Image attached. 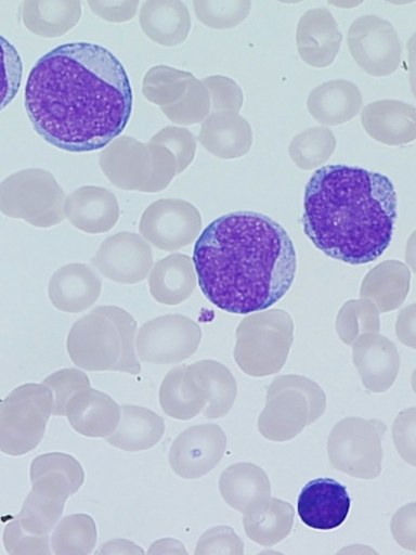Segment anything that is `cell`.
I'll use <instances>...</instances> for the list:
<instances>
[{"instance_id":"cell-6","label":"cell","mask_w":416,"mask_h":555,"mask_svg":"<svg viewBox=\"0 0 416 555\" xmlns=\"http://www.w3.org/2000/svg\"><path fill=\"white\" fill-rule=\"evenodd\" d=\"M387 426L377 420L349 417L333 429L328 453L332 465L351 477L372 480L380 476L381 439Z\"/></svg>"},{"instance_id":"cell-35","label":"cell","mask_w":416,"mask_h":555,"mask_svg":"<svg viewBox=\"0 0 416 555\" xmlns=\"http://www.w3.org/2000/svg\"><path fill=\"white\" fill-rule=\"evenodd\" d=\"M91 312L107 317L118 328L121 344L122 356L117 372L131 375H140L142 366L136 354V332L138 322L131 313L117 306H101Z\"/></svg>"},{"instance_id":"cell-29","label":"cell","mask_w":416,"mask_h":555,"mask_svg":"<svg viewBox=\"0 0 416 555\" xmlns=\"http://www.w3.org/2000/svg\"><path fill=\"white\" fill-rule=\"evenodd\" d=\"M294 516L295 512L289 503L272 498L264 511L244 516V528L252 541L263 546H272L289 535Z\"/></svg>"},{"instance_id":"cell-10","label":"cell","mask_w":416,"mask_h":555,"mask_svg":"<svg viewBox=\"0 0 416 555\" xmlns=\"http://www.w3.org/2000/svg\"><path fill=\"white\" fill-rule=\"evenodd\" d=\"M202 217L197 208L182 199H160L143 214L141 234L156 248L177 251L190 246L199 235Z\"/></svg>"},{"instance_id":"cell-5","label":"cell","mask_w":416,"mask_h":555,"mask_svg":"<svg viewBox=\"0 0 416 555\" xmlns=\"http://www.w3.org/2000/svg\"><path fill=\"white\" fill-rule=\"evenodd\" d=\"M326 406V395L316 383L295 375L278 377L268 390L258 427L266 439L287 441L318 421Z\"/></svg>"},{"instance_id":"cell-36","label":"cell","mask_w":416,"mask_h":555,"mask_svg":"<svg viewBox=\"0 0 416 555\" xmlns=\"http://www.w3.org/2000/svg\"><path fill=\"white\" fill-rule=\"evenodd\" d=\"M24 65L16 47L0 36V111L8 107L21 90Z\"/></svg>"},{"instance_id":"cell-39","label":"cell","mask_w":416,"mask_h":555,"mask_svg":"<svg viewBox=\"0 0 416 555\" xmlns=\"http://www.w3.org/2000/svg\"><path fill=\"white\" fill-rule=\"evenodd\" d=\"M50 470L64 474L69 479L75 493L80 490L84 482V473L81 465L67 454L50 453L35 460L31 467L32 481Z\"/></svg>"},{"instance_id":"cell-31","label":"cell","mask_w":416,"mask_h":555,"mask_svg":"<svg viewBox=\"0 0 416 555\" xmlns=\"http://www.w3.org/2000/svg\"><path fill=\"white\" fill-rule=\"evenodd\" d=\"M337 147V140L327 128L309 129L291 141L289 156L298 168L312 170L326 164Z\"/></svg>"},{"instance_id":"cell-3","label":"cell","mask_w":416,"mask_h":555,"mask_svg":"<svg viewBox=\"0 0 416 555\" xmlns=\"http://www.w3.org/2000/svg\"><path fill=\"white\" fill-rule=\"evenodd\" d=\"M303 208V232L315 247L338 261L362 266L376 261L391 244L398 197L381 173L332 165L309 180Z\"/></svg>"},{"instance_id":"cell-18","label":"cell","mask_w":416,"mask_h":555,"mask_svg":"<svg viewBox=\"0 0 416 555\" xmlns=\"http://www.w3.org/2000/svg\"><path fill=\"white\" fill-rule=\"evenodd\" d=\"M353 361L365 388L372 392H386L398 377V350L378 332L365 333L358 338L353 344Z\"/></svg>"},{"instance_id":"cell-16","label":"cell","mask_w":416,"mask_h":555,"mask_svg":"<svg viewBox=\"0 0 416 555\" xmlns=\"http://www.w3.org/2000/svg\"><path fill=\"white\" fill-rule=\"evenodd\" d=\"M24 509L25 525L31 534L50 535L60 521L67 499L75 494L69 479L50 470L38 477Z\"/></svg>"},{"instance_id":"cell-38","label":"cell","mask_w":416,"mask_h":555,"mask_svg":"<svg viewBox=\"0 0 416 555\" xmlns=\"http://www.w3.org/2000/svg\"><path fill=\"white\" fill-rule=\"evenodd\" d=\"M53 393V410L55 416H65L68 400L79 390L90 387L88 376L77 369L58 371L44 379Z\"/></svg>"},{"instance_id":"cell-34","label":"cell","mask_w":416,"mask_h":555,"mask_svg":"<svg viewBox=\"0 0 416 555\" xmlns=\"http://www.w3.org/2000/svg\"><path fill=\"white\" fill-rule=\"evenodd\" d=\"M187 365L172 369L165 377L159 391L162 411L179 421H190L197 416L207 405L203 399L190 400L184 396L182 379Z\"/></svg>"},{"instance_id":"cell-2","label":"cell","mask_w":416,"mask_h":555,"mask_svg":"<svg viewBox=\"0 0 416 555\" xmlns=\"http://www.w3.org/2000/svg\"><path fill=\"white\" fill-rule=\"evenodd\" d=\"M193 264L204 296L234 314L265 310L290 289L297 256L287 232L271 217L234 211L198 237Z\"/></svg>"},{"instance_id":"cell-30","label":"cell","mask_w":416,"mask_h":555,"mask_svg":"<svg viewBox=\"0 0 416 555\" xmlns=\"http://www.w3.org/2000/svg\"><path fill=\"white\" fill-rule=\"evenodd\" d=\"M98 531L93 518L74 514L57 522L51 539V550L57 555L90 554L96 544Z\"/></svg>"},{"instance_id":"cell-33","label":"cell","mask_w":416,"mask_h":555,"mask_svg":"<svg viewBox=\"0 0 416 555\" xmlns=\"http://www.w3.org/2000/svg\"><path fill=\"white\" fill-rule=\"evenodd\" d=\"M379 311L369 299L350 300L340 309L337 331L346 345L353 346L365 333L379 332Z\"/></svg>"},{"instance_id":"cell-44","label":"cell","mask_w":416,"mask_h":555,"mask_svg":"<svg viewBox=\"0 0 416 555\" xmlns=\"http://www.w3.org/2000/svg\"><path fill=\"white\" fill-rule=\"evenodd\" d=\"M123 550H129L131 553L144 554L142 547L135 545L134 543L129 542L128 540H116L112 541L107 544H104L101 547L100 553H123Z\"/></svg>"},{"instance_id":"cell-8","label":"cell","mask_w":416,"mask_h":555,"mask_svg":"<svg viewBox=\"0 0 416 555\" xmlns=\"http://www.w3.org/2000/svg\"><path fill=\"white\" fill-rule=\"evenodd\" d=\"M67 351L83 371L117 372L122 356L119 331L107 317L91 312L72 326Z\"/></svg>"},{"instance_id":"cell-26","label":"cell","mask_w":416,"mask_h":555,"mask_svg":"<svg viewBox=\"0 0 416 555\" xmlns=\"http://www.w3.org/2000/svg\"><path fill=\"white\" fill-rule=\"evenodd\" d=\"M165 430L164 418L152 410L139 405H122L120 424L107 437V441L125 452H143L155 448Z\"/></svg>"},{"instance_id":"cell-22","label":"cell","mask_w":416,"mask_h":555,"mask_svg":"<svg viewBox=\"0 0 416 555\" xmlns=\"http://www.w3.org/2000/svg\"><path fill=\"white\" fill-rule=\"evenodd\" d=\"M66 216L78 230L88 234L107 233L119 220V204L114 193L99 186H83L69 195Z\"/></svg>"},{"instance_id":"cell-17","label":"cell","mask_w":416,"mask_h":555,"mask_svg":"<svg viewBox=\"0 0 416 555\" xmlns=\"http://www.w3.org/2000/svg\"><path fill=\"white\" fill-rule=\"evenodd\" d=\"M342 39L338 23L326 9L307 12L297 26L298 53L311 67L330 66L340 51Z\"/></svg>"},{"instance_id":"cell-28","label":"cell","mask_w":416,"mask_h":555,"mask_svg":"<svg viewBox=\"0 0 416 555\" xmlns=\"http://www.w3.org/2000/svg\"><path fill=\"white\" fill-rule=\"evenodd\" d=\"M411 273L400 261L389 260L374 268L364 279L361 295L379 312L399 308L410 291Z\"/></svg>"},{"instance_id":"cell-32","label":"cell","mask_w":416,"mask_h":555,"mask_svg":"<svg viewBox=\"0 0 416 555\" xmlns=\"http://www.w3.org/2000/svg\"><path fill=\"white\" fill-rule=\"evenodd\" d=\"M152 34L157 42L172 47L182 43L191 29L187 9L180 2L152 3Z\"/></svg>"},{"instance_id":"cell-19","label":"cell","mask_w":416,"mask_h":555,"mask_svg":"<svg viewBox=\"0 0 416 555\" xmlns=\"http://www.w3.org/2000/svg\"><path fill=\"white\" fill-rule=\"evenodd\" d=\"M65 415L80 435L107 438L120 424L121 406L110 396L88 387L68 400Z\"/></svg>"},{"instance_id":"cell-24","label":"cell","mask_w":416,"mask_h":555,"mask_svg":"<svg viewBox=\"0 0 416 555\" xmlns=\"http://www.w3.org/2000/svg\"><path fill=\"white\" fill-rule=\"evenodd\" d=\"M308 109L312 118L324 126L335 127L354 119L363 104L356 85L348 80H333L311 91Z\"/></svg>"},{"instance_id":"cell-7","label":"cell","mask_w":416,"mask_h":555,"mask_svg":"<svg viewBox=\"0 0 416 555\" xmlns=\"http://www.w3.org/2000/svg\"><path fill=\"white\" fill-rule=\"evenodd\" d=\"M202 341V330L182 314H167L146 322L139 331L135 347L146 364L173 365L190 359Z\"/></svg>"},{"instance_id":"cell-41","label":"cell","mask_w":416,"mask_h":555,"mask_svg":"<svg viewBox=\"0 0 416 555\" xmlns=\"http://www.w3.org/2000/svg\"><path fill=\"white\" fill-rule=\"evenodd\" d=\"M211 88L214 98V108L238 114L244 104V93L240 86L233 79L216 76L205 80Z\"/></svg>"},{"instance_id":"cell-9","label":"cell","mask_w":416,"mask_h":555,"mask_svg":"<svg viewBox=\"0 0 416 555\" xmlns=\"http://www.w3.org/2000/svg\"><path fill=\"white\" fill-rule=\"evenodd\" d=\"M348 46L360 67L374 77L389 76L401 65L399 36L389 22L377 16L356 20L349 30Z\"/></svg>"},{"instance_id":"cell-13","label":"cell","mask_w":416,"mask_h":555,"mask_svg":"<svg viewBox=\"0 0 416 555\" xmlns=\"http://www.w3.org/2000/svg\"><path fill=\"white\" fill-rule=\"evenodd\" d=\"M11 449L15 455L35 450L44 437L52 415L53 393L42 385L21 388L12 402Z\"/></svg>"},{"instance_id":"cell-11","label":"cell","mask_w":416,"mask_h":555,"mask_svg":"<svg viewBox=\"0 0 416 555\" xmlns=\"http://www.w3.org/2000/svg\"><path fill=\"white\" fill-rule=\"evenodd\" d=\"M226 449L227 436L219 425L192 426L174 439L169 463L177 476L195 480L217 468Z\"/></svg>"},{"instance_id":"cell-42","label":"cell","mask_w":416,"mask_h":555,"mask_svg":"<svg viewBox=\"0 0 416 555\" xmlns=\"http://www.w3.org/2000/svg\"><path fill=\"white\" fill-rule=\"evenodd\" d=\"M168 145L174 153L177 162V175L184 171L192 163L195 154V141L190 132L182 129L169 128Z\"/></svg>"},{"instance_id":"cell-25","label":"cell","mask_w":416,"mask_h":555,"mask_svg":"<svg viewBox=\"0 0 416 555\" xmlns=\"http://www.w3.org/2000/svg\"><path fill=\"white\" fill-rule=\"evenodd\" d=\"M200 144L222 159H237L249 153L253 142L249 122L238 114L222 111L206 120Z\"/></svg>"},{"instance_id":"cell-14","label":"cell","mask_w":416,"mask_h":555,"mask_svg":"<svg viewBox=\"0 0 416 555\" xmlns=\"http://www.w3.org/2000/svg\"><path fill=\"white\" fill-rule=\"evenodd\" d=\"M184 396L190 400L203 399L206 418L225 416L237 398V383L232 372L217 361H202L186 367L182 379Z\"/></svg>"},{"instance_id":"cell-15","label":"cell","mask_w":416,"mask_h":555,"mask_svg":"<svg viewBox=\"0 0 416 555\" xmlns=\"http://www.w3.org/2000/svg\"><path fill=\"white\" fill-rule=\"evenodd\" d=\"M352 505L348 488L332 478L308 482L301 490L297 509L302 522L317 530H333L344 524Z\"/></svg>"},{"instance_id":"cell-12","label":"cell","mask_w":416,"mask_h":555,"mask_svg":"<svg viewBox=\"0 0 416 555\" xmlns=\"http://www.w3.org/2000/svg\"><path fill=\"white\" fill-rule=\"evenodd\" d=\"M91 263L108 280L131 285L147 279L154 257L152 248L141 236L120 233L102 243Z\"/></svg>"},{"instance_id":"cell-21","label":"cell","mask_w":416,"mask_h":555,"mask_svg":"<svg viewBox=\"0 0 416 555\" xmlns=\"http://www.w3.org/2000/svg\"><path fill=\"white\" fill-rule=\"evenodd\" d=\"M102 282L98 273L87 264L72 263L58 269L49 283L52 305L67 313H80L99 299Z\"/></svg>"},{"instance_id":"cell-40","label":"cell","mask_w":416,"mask_h":555,"mask_svg":"<svg viewBox=\"0 0 416 555\" xmlns=\"http://www.w3.org/2000/svg\"><path fill=\"white\" fill-rule=\"evenodd\" d=\"M244 542L231 527L207 530L197 543L195 554H244Z\"/></svg>"},{"instance_id":"cell-1","label":"cell","mask_w":416,"mask_h":555,"mask_svg":"<svg viewBox=\"0 0 416 555\" xmlns=\"http://www.w3.org/2000/svg\"><path fill=\"white\" fill-rule=\"evenodd\" d=\"M133 103L123 64L108 49L89 42L62 44L42 56L25 94L36 132L69 153L109 145L129 125Z\"/></svg>"},{"instance_id":"cell-4","label":"cell","mask_w":416,"mask_h":555,"mask_svg":"<svg viewBox=\"0 0 416 555\" xmlns=\"http://www.w3.org/2000/svg\"><path fill=\"white\" fill-rule=\"evenodd\" d=\"M235 361L248 376L262 378L281 372L294 341V322L281 309L250 314L236 332Z\"/></svg>"},{"instance_id":"cell-37","label":"cell","mask_w":416,"mask_h":555,"mask_svg":"<svg viewBox=\"0 0 416 555\" xmlns=\"http://www.w3.org/2000/svg\"><path fill=\"white\" fill-rule=\"evenodd\" d=\"M197 18L213 29H232L239 26L251 11V2H196Z\"/></svg>"},{"instance_id":"cell-20","label":"cell","mask_w":416,"mask_h":555,"mask_svg":"<svg viewBox=\"0 0 416 555\" xmlns=\"http://www.w3.org/2000/svg\"><path fill=\"white\" fill-rule=\"evenodd\" d=\"M415 107L398 100H381L366 105L362 124L367 134L388 146H401L415 141Z\"/></svg>"},{"instance_id":"cell-27","label":"cell","mask_w":416,"mask_h":555,"mask_svg":"<svg viewBox=\"0 0 416 555\" xmlns=\"http://www.w3.org/2000/svg\"><path fill=\"white\" fill-rule=\"evenodd\" d=\"M196 283L192 259L181 254L158 261L148 280L153 298L166 306H178L185 301L195 291Z\"/></svg>"},{"instance_id":"cell-43","label":"cell","mask_w":416,"mask_h":555,"mask_svg":"<svg viewBox=\"0 0 416 555\" xmlns=\"http://www.w3.org/2000/svg\"><path fill=\"white\" fill-rule=\"evenodd\" d=\"M415 306H410L401 311L396 330L400 341L411 348H415Z\"/></svg>"},{"instance_id":"cell-23","label":"cell","mask_w":416,"mask_h":555,"mask_svg":"<svg viewBox=\"0 0 416 555\" xmlns=\"http://www.w3.org/2000/svg\"><path fill=\"white\" fill-rule=\"evenodd\" d=\"M224 501L244 515L264 511L271 502V483L260 467L242 463L227 468L220 479Z\"/></svg>"}]
</instances>
